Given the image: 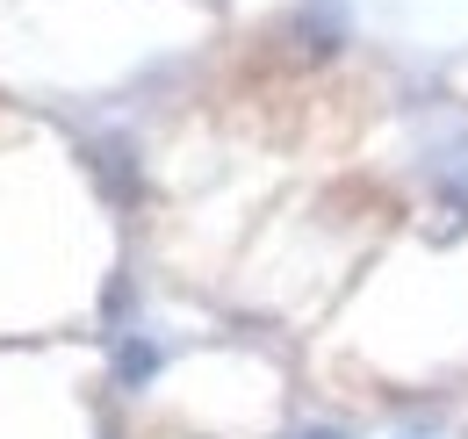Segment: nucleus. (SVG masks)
<instances>
[{
  "mask_svg": "<svg viewBox=\"0 0 468 439\" xmlns=\"http://www.w3.org/2000/svg\"><path fill=\"white\" fill-rule=\"evenodd\" d=\"M282 44L295 58H332L346 44V0H295V15L282 22Z\"/></svg>",
  "mask_w": 468,
  "mask_h": 439,
  "instance_id": "nucleus-1",
  "label": "nucleus"
},
{
  "mask_svg": "<svg viewBox=\"0 0 468 439\" xmlns=\"http://www.w3.org/2000/svg\"><path fill=\"white\" fill-rule=\"evenodd\" d=\"M94 173H101V187H109V202H116V209L137 202V166H130L122 145H94Z\"/></svg>",
  "mask_w": 468,
  "mask_h": 439,
  "instance_id": "nucleus-2",
  "label": "nucleus"
},
{
  "mask_svg": "<svg viewBox=\"0 0 468 439\" xmlns=\"http://www.w3.org/2000/svg\"><path fill=\"white\" fill-rule=\"evenodd\" d=\"M295 439H346L339 425H310V433H295Z\"/></svg>",
  "mask_w": 468,
  "mask_h": 439,
  "instance_id": "nucleus-4",
  "label": "nucleus"
},
{
  "mask_svg": "<svg viewBox=\"0 0 468 439\" xmlns=\"http://www.w3.org/2000/svg\"><path fill=\"white\" fill-rule=\"evenodd\" d=\"M159 375V346L152 338H122V353H116V382L122 389H144Z\"/></svg>",
  "mask_w": 468,
  "mask_h": 439,
  "instance_id": "nucleus-3",
  "label": "nucleus"
}]
</instances>
